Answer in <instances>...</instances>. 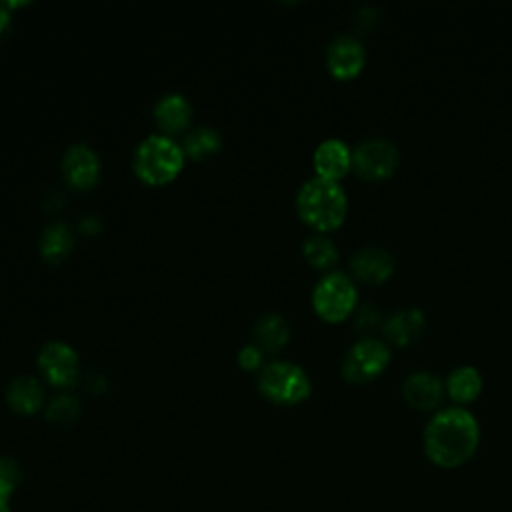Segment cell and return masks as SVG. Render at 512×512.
<instances>
[{"label": "cell", "instance_id": "obj_11", "mask_svg": "<svg viewBox=\"0 0 512 512\" xmlns=\"http://www.w3.org/2000/svg\"><path fill=\"white\" fill-rule=\"evenodd\" d=\"M350 276L364 284H384L394 276L396 258L384 246H362L350 258Z\"/></svg>", "mask_w": 512, "mask_h": 512}, {"label": "cell", "instance_id": "obj_17", "mask_svg": "<svg viewBox=\"0 0 512 512\" xmlns=\"http://www.w3.org/2000/svg\"><path fill=\"white\" fill-rule=\"evenodd\" d=\"M6 402L16 414L32 416L44 406V388L34 376H16L6 388Z\"/></svg>", "mask_w": 512, "mask_h": 512}, {"label": "cell", "instance_id": "obj_12", "mask_svg": "<svg viewBox=\"0 0 512 512\" xmlns=\"http://www.w3.org/2000/svg\"><path fill=\"white\" fill-rule=\"evenodd\" d=\"M444 396V380L428 370H414L402 382L404 402L418 412H436Z\"/></svg>", "mask_w": 512, "mask_h": 512}, {"label": "cell", "instance_id": "obj_5", "mask_svg": "<svg viewBox=\"0 0 512 512\" xmlns=\"http://www.w3.org/2000/svg\"><path fill=\"white\" fill-rule=\"evenodd\" d=\"M258 390L276 406H296L310 398L312 380L300 364L290 360H272L258 372Z\"/></svg>", "mask_w": 512, "mask_h": 512}, {"label": "cell", "instance_id": "obj_7", "mask_svg": "<svg viewBox=\"0 0 512 512\" xmlns=\"http://www.w3.org/2000/svg\"><path fill=\"white\" fill-rule=\"evenodd\" d=\"M400 168L398 146L382 136L360 140L352 148V172L366 182H384Z\"/></svg>", "mask_w": 512, "mask_h": 512}, {"label": "cell", "instance_id": "obj_8", "mask_svg": "<svg viewBox=\"0 0 512 512\" xmlns=\"http://www.w3.org/2000/svg\"><path fill=\"white\" fill-rule=\"evenodd\" d=\"M36 364L44 380L56 388H70L72 384L78 382L80 356L68 342H46L38 352Z\"/></svg>", "mask_w": 512, "mask_h": 512}, {"label": "cell", "instance_id": "obj_22", "mask_svg": "<svg viewBox=\"0 0 512 512\" xmlns=\"http://www.w3.org/2000/svg\"><path fill=\"white\" fill-rule=\"evenodd\" d=\"M80 400L68 392L64 394H58L56 398H52L46 406V418L52 422V424H60V426H68V424H74L80 416Z\"/></svg>", "mask_w": 512, "mask_h": 512}, {"label": "cell", "instance_id": "obj_23", "mask_svg": "<svg viewBox=\"0 0 512 512\" xmlns=\"http://www.w3.org/2000/svg\"><path fill=\"white\" fill-rule=\"evenodd\" d=\"M20 466L14 458H8V456H0V488L14 494V490L18 488L20 484Z\"/></svg>", "mask_w": 512, "mask_h": 512}, {"label": "cell", "instance_id": "obj_1", "mask_svg": "<svg viewBox=\"0 0 512 512\" xmlns=\"http://www.w3.org/2000/svg\"><path fill=\"white\" fill-rule=\"evenodd\" d=\"M480 446V424L464 406L436 410L424 426L422 448L426 458L444 470L464 466Z\"/></svg>", "mask_w": 512, "mask_h": 512}, {"label": "cell", "instance_id": "obj_27", "mask_svg": "<svg viewBox=\"0 0 512 512\" xmlns=\"http://www.w3.org/2000/svg\"><path fill=\"white\" fill-rule=\"evenodd\" d=\"M78 228L82 234H88V236H94L102 230V222L94 216V214H84L80 220H78Z\"/></svg>", "mask_w": 512, "mask_h": 512}, {"label": "cell", "instance_id": "obj_10", "mask_svg": "<svg viewBox=\"0 0 512 512\" xmlns=\"http://www.w3.org/2000/svg\"><path fill=\"white\" fill-rule=\"evenodd\" d=\"M60 168H62L66 182L76 190L94 188L98 184L100 172H102L100 156L86 142L70 144L62 154Z\"/></svg>", "mask_w": 512, "mask_h": 512}, {"label": "cell", "instance_id": "obj_13", "mask_svg": "<svg viewBox=\"0 0 512 512\" xmlns=\"http://www.w3.org/2000/svg\"><path fill=\"white\" fill-rule=\"evenodd\" d=\"M314 176L342 182L352 172V148L342 138H326L312 152Z\"/></svg>", "mask_w": 512, "mask_h": 512}, {"label": "cell", "instance_id": "obj_3", "mask_svg": "<svg viewBox=\"0 0 512 512\" xmlns=\"http://www.w3.org/2000/svg\"><path fill=\"white\" fill-rule=\"evenodd\" d=\"M186 154L182 144L166 134H150L134 150L132 168L138 180L148 186H166L176 180L184 168Z\"/></svg>", "mask_w": 512, "mask_h": 512}, {"label": "cell", "instance_id": "obj_28", "mask_svg": "<svg viewBox=\"0 0 512 512\" xmlns=\"http://www.w3.org/2000/svg\"><path fill=\"white\" fill-rule=\"evenodd\" d=\"M10 26H12V12L8 8V4H0V40L6 38V34L10 32Z\"/></svg>", "mask_w": 512, "mask_h": 512}, {"label": "cell", "instance_id": "obj_26", "mask_svg": "<svg viewBox=\"0 0 512 512\" xmlns=\"http://www.w3.org/2000/svg\"><path fill=\"white\" fill-rule=\"evenodd\" d=\"M380 20V14L374 6H360L354 14V26L360 30V32H370L376 28Z\"/></svg>", "mask_w": 512, "mask_h": 512}, {"label": "cell", "instance_id": "obj_18", "mask_svg": "<svg viewBox=\"0 0 512 512\" xmlns=\"http://www.w3.org/2000/svg\"><path fill=\"white\" fill-rule=\"evenodd\" d=\"M290 340V324L278 312L262 314L254 326V344L264 354H274L282 350Z\"/></svg>", "mask_w": 512, "mask_h": 512}, {"label": "cell", "instance_id": "obj_2", "mask_svg": "<svg viewBox=\"0 0 512 512\" xmlns=\"http://www.w3.org/2000/svg\"><path fill=\"white\" fill-rule=\"evenodd\" d=\"M294 206L298 218L316 234L338 230L348 216V196L342 184L318 176L300 184Z\"/></svg>", "mask_w": 512, "mask_h": 512}, {"label": "cell", "instance_id": "obj_16", "mask_svg": "<svg viewBox=\"0 0 512 512\" xmlns=\"http://www.w3.org/2000/svg\"><path fill=\"white\" fill-rule=\"evenodd\" d=\"M482 388H484V378H482L480 370L472 364L456 366L444 378L446 396L452 400L454 406L466 408L482 394Z\"/></svg>", "mask_w": 512, "mask_h": 512}, {"label": "cell", "instance_id": "obj_6", "mask_svg": "<svg viewBox=\"0 0 512 512\" xmlns=\"http://www.w3.org/2000/svg\"><path fill=\"white\" fill-rule=\"evenodd\" d=\"M392 350L384 338L360 336L344 354L340 374L348 384H368L390 364Z\"/></svg>", "mask_w": 512, "mask_h": 512}, {"label": "cell", "instance_id": "obj_9", "mask_svg": "<svg viewBox=\"0 0 512 512\" xmlns=\"http://www.w3.org/2000/svg\"><path fill=\"white\" fill-rule=\"evenodd\" d=\"M324 60L332 78L348 82L364 72L366 48L356 34H338L326 46Z\"/></svg>", "mask_w": 512, "mask_h": 512}, {"label": "cell", "instance_id": "obj_19", "mask_svg": "<svg viewBox=\"0 0 512 512\" xmlns=\"http://www.w3.org/2000/svg\"><path fill=\"white\" fill-rule=\"evenodd\" d=\"M74 248L72 228L64 222H50L40 234V256L50 262H62Z\"/></svg>", "mask_w": 512, "mask_h": 512}, {"label": "cell", "instance_id": "obj_21", "mask_svg": "<svg viewBox=\"0 0 512 512\" xmlns=\"http://www.w3.org/2000/svg\"><path fill=\"white\" fill-rule=\"evenodd\" d=\"M302 254L306 262L316 270L330 272L332 266L338 262V246L328 234H312L302 244Z\"/></svg>", "mask_w": 512, "mask_h": 512}, {"label": "cell", "instance_id": "obj_14", "mask_svg": "<svg viewBox=\"0 0 512 512\" xmlns=\"http://www.w3.org/2000/svg\"><path fill=\"white\" fill-rule=\"evenodd\" d=\"M426 330V314L418 306L392 312L382 320V336L388 346L406 348L414 344Z\"/></svg>", "mask_w": 512, "mask_h": 512}, {"label": "cell", "instance_id": "obj_15", "mask_svg": "<svg viewBox=\"0 0 512 512\" xmlns=\"http://www.w3.org/2000/svg\"><path fill=\"white\" fill-rule=\"evenodd\" d=\"M154 122L160 128V134L174 136L188 132L192 122V104L180 92H168L154 104Z\"/></svg>", "mask_w": 512, "mask_h": 512}, {"label": "cell", "instance_id": "obj_24", "mask_svg": "<svg viewBox=\"0 0 512 512\" xmlns=\"http://www.w3.org/2000/svg\"><path fill=\"white\" fill-rule=\"evenodd\" d=\"M238 366L246 372H260L264 366V352L256 344H246L238 350Z\"/></svg>", "mask_w": 512, "mask_h": 512}, {"label": "cell", "instance_id": "obj_30", "mask_svg": "<svg viewBox=\"0 0 512 512\" xmlns=\"http://www.w3.org/2000/svg\"><path fill=\"white\" fill-rule=\"evenodd\" d=\"M10 496H12L10 492L0 488V512H12L10 510Z\"/></svg>", "mask_w": 512, "mask_h": 512}, {"label": "cell", "instance_id": "obj_4", "mask_svg": "<svg viewBox=\"0 0 512 512\" xmlns=\"http://www.w3.org/2000/svg\"><path fill=\"white\" fill-rule=\"evenodd\" d=\"M314 314L326 324L348 320L358 308V288L350 274L340 270L324 272L310 294Z\"/></svg>", "mask_w": 512, "mask_h": 512}, {"label": "cell", "instance_id": "obj_25", "mask_svg": "<svg viewBox=\"0 0 512 512\" xmlns=\"http://www.w3.org/2000/svg\"><path fill=\"white\" fill-rule=\"evenodd\" d=\"M356 330L362 334V336H372V332H374V328L380 324V314H378V310L372 306V304H368V306H362L360 310L356 308Z\"/></svg>", "mask_w": 512, "mask_h": 512}, {"label": "cell", "instance_id": "obj_29", "mask_svg": "<svg viewBox=\"0 0 512 512\" xmlns=\"http://www.w3.org/2000/svg\"><path fill=\"white\" fill-rule=\"evenodd\" d=\"M106 388V378L98 372H92L86 376V390H92V392H100Z\"/></svg>", "mask_w": 512, "mask_h": 512}, {"label": "cell", "instance_id": "obj_20", "mask_svg": "<svg viewBox=\"0 0 512 512\" xmlns=\"http://www.w3.org/2000/svg\"><path fill=\"white\" fill-rule=\"evenodd\" d=\"M222 134L214 126H196L186 132L182 150L190 160H210L222 150Z\"/></svg>", "mask_w": 512, "mask_h": 512}]
</instances>
